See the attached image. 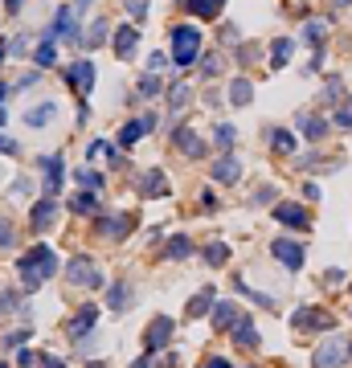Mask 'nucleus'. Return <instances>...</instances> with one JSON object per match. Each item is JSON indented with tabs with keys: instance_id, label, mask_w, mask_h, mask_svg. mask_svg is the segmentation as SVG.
<instances>
[{
	"instance_id": "4",
	"label": "nucleus",
	"mask_w": 352,
	"mask_h": 368,
	"mask_svg": "<svg viewBox=\"0 0 352 368\" xmlns=\"http://www.w3.org/2000/svg\"><path fill=\"white\" fill-rule=\"evenodd\" d=\"M291 328H295V332H332L336 315L324 311V307H299V311L291 315Z\"/></svg>"
},
{
	"instance_id": "40",
	"label": "nucleus",
	"mask_w": 352,
	"mask_h": 368,
	"mask_svg": "<svg viewBox=\"0 0 352 368\" xmlns=\"http://www.w3.org/2000/svg\"><path fill=\"white\" fill-rule=\"evenodd\" d=\"M102 41H107V21H95V25H90V33H86L82 37V45H86V50H95V45H102Z\"/></svg>"
},
{
	"instance_id": "25",
	"label": "nucleus",
	"mask_w": 352,
	"mask_h": 368,
	"mask_svg": "<svg viewBox=\"0 0 352 368\" xmlns=\"http://www.w3.org/2000/svg\"><path fill=\"white\" fill-rule=\"evenodd\" d=\"M209 311H213V286L205 283L201 291H197V295L188 299V315H193V319H201V315H209Z\"/></svg>"
},
{
	"instance_id": "62",
	"label": "nucleus",
	"mask_w": 352,
	"mask_h": 368,
	"mask_svg": "<svg viewBox=\"0 0 352 368\" xmlns=\"http://www.w3.org/2000/svg\"><path fill=\"white\" fill-rule=\"evenodd\" d=\"M4 119H9V115H4V111H0V127H4Z\"/></svg>"
},
{
	"instance_id": "50",
	"label": "nucleus",
	"mask_w": 352,
	"mask_h": 368,
	"mask_svg": "<svg viewBox=\"0 0 352 368\" xmlns=\"http://www.w3.org/2000/svg\"><path fill=\"white\" fill-rule=\"evenodd\" d=\"M0 246H13V225L9 221H0Z\"/></svg>"
},
{
	"instance_id": "49",
	"label": "nucleus",
	"mask_w": 352,
	"mask_h": 368,
	"mask_svg": "<svg viewBox=\"0 0 352 368\" xmlns=\"http://www.w3.org/2000/svg\"><path fill=\"white\" fill-rule=\"evenodd\" d=\"M262 201H274V184H267V188L254 193V205H262Z\"/></svg>"
},
{
	"instance_id": "10",
	"label": "nucleus",
	"mask_w": 352,
	"mask_h": 368,
	"mask_svg": "<svg viewBox=\"0 0 352 368\" xmlns=\"http://www.w3.org/2000/svg\"><path fill=\"white\" fill-rule=\"evenodd\" d=\"M41 172H46V180H41V197H58V188H62V156L50 151V156H41Z\"/></svg>"
},
{
	"instance_id": "37",
	"label": "nucleus",
	"mask_w": 352,
	"mask_h": 368,
	"mask_svg": "<svg viewBox=\"0 0 352 368\" xmlns=\"http://www.w3.org/2000/svg\"><path fill=\"white\" fill-rule=\"evenodd\" d=\"M340 99H344V82H340V78H328L324 90H319V102L328 107V102H340Z\"/></svg>"
},
{
	"instance_id": "9",
	"label": "nucleus",
	"mask_w": 352,
	"mask_h": 368,
	"mask_svg": "<svg viewBox=\"0 0 352 368\" xmlns=\"http://www.w3.org/2000/svg\"><path fill=\"white\" fill-rule=\"evenodd\" d=\"M344 360H348V344H340V340H324L311 356L316 368H344Z\"/></svg>"
},
{
	"instance_id": "58",
	"label": "nucleus",
	"mask_w": 352,
	"mask_h": 368,
	"mask_svg": "<svg viewBox=\"0 0 352 368\" xmlns=\"http://www.w3.org/2000/svg\"><path fill=\"white\" fill-rule=\"evenodd\" d=\"M21 4H25V0H4V9H9V13H21Z\"/></svg>"
},
{
	"instance_id": "44",
	"label": "nucleus",
	"mask_w": 352,
	"mask_h": 368,
	"mask_svg": "<svg viewBox=\"0 0 352 368\" xmlns=\"http://www.w3.org/2000/svg\"><path fill=\"white\" fill-rule=\"evenodd\" d=\"M25 340H29V328H21V332L4 335V348H17V344H25Z\"/></svg>"
},
{
	"instance_id": "2",
	"label": "nucleus",
	"mask_w": 352,
	"mask_h": 368,
	"mask_svg": "<svg viewBox=\"0 0 352 368\" xmlns=\"http://www.w3.org/2000/svg\"><path fill=\"white\" fill-rule=\"evenodd\" d=\"M172 62L176 66H193L201 58V29L197 25H172Z\"/></svg>"
},
{
	"instance_id": "16",
	"label": "nucleus",
	"mask_w": 352,
	"mask_h": 368,
	"mask_svg": "<svg viewBox=\"0 0 352 368\" xmlns=\"http://www.w3.org/2000/svg\"><path fill=\"white\" fill-rule=\"evenodd\" d=\"M99 315H102L99 307H90V303H86L82 311H78V315H74V319L66 323V335H70V340H82V335L90 332L95 323H99Z\"/></svg>"
},
{
	"instance_id": "6",
	"label": "nucleus",
	"mask_w": 352,
	"mask_h": 368,
	"mask_svg": "<svg viewBox=\"0 0 352 368\" xmlns=\"http://www.w3.org/2000/svg\"><path fill=\"white\" fill-rule=\"evenodd\" d=\"M172 332H176V323H172L168 315H156V319L148 323V332H144V352H148V356L164 352L168 340H172Z\"/></svg>"
},
{
	"instance_id": "32",
	"label": "nucleus",
	"mask_w": 352,
	"mask_h": 368,
	"mask_svg": "<svg viewBox=\"0 0 352 368\" xmlns=\"http://www.w3.org/2000/svg\"><path fill=\"white\" fill-rule=\"evenodd\" d=\"M53 62H58V50H53V37H46V41L33 50V66L46 70V66H53Z\"/></svg>"
},
{
	"instance_id": "26",
	"label": "nucleus",
	"mask_w": 352,
	"mask_h": 368,
	"mask_svg": "<svg viewBox=\"0 0 352 368\" xmlns=\"http://www.w3.org/2000/svg\"><path fill=\"white\" fill-rule=\"evenodd\" d=\"M188 254H193V242H188L185 234H172L164 246V258H172V262H185Z\"/></svg>"
},
{
	"instance_id": "35",
	"label": "nucleus",
	"mask_w": 352,
	"mask_h": 368,
	"mask_svg": "<svg viewBox=\"0 0 352 368\" xmlns=\"http://www.w3.org/2000/svg\"><path fill=\"white\" fill-rule=\"evenodd\" d=\"M188 94H193V90H188V82H181V78H176V82L168 86V107H172V111H181V107L188 102Z\"/></svg>"
},
{
	"instance_id": "41",
	"label": "nucleus",
	"mask_w": 352,
	"mask_h": 368,
	"mask_svg": "<svg viewBox=\"0 0 352 368\" xmlns=\"http://www.w3.org/2000/svg\"><path fill=\"white\" fill-rule=\"evenodd\" d=\"M213 139H218V148H221V151H230V148H234V139H238V131L230 127V123H218Z\"/></svg>"
},
{
	"instance_id": "60",
	"label": "nucleus",
	"mask_w": 352,
	"mask_h": 368,
	"mask_svg": "<svg viewBox=\"0 0 352 368\" xmlns=\"http://www.w3.org/2000/svg\"><path fill=\"white\" fill-rule=\"evenodd\" d=\"M4 94H9V90H4V82H0V102H4Z\"/></svg>"
},
{
	"instance_id": "42",
	"label": "nucleus",
	"mask_w": 352,
	"mask_h": 368,
	"mask_svg": "<svg viewBox=\"0 0 352 368\" xmlns=\"http://www.w3.org/2000/svg\"><path fill=\"white\" fill-rule=\"evenodd\" d=\"M332 123H336V127H340V131H352V99L344 102V107H336Z\"/></svg>"
},
{
	"instance_id": "59",
	"label": "nucleus",
	"mask_w": 352,
	"mask_h": 368,
	"mask_svg": "<svg viewBox=\"0 0 352 368\" xmlns=\"http://www.w3.org/2000/svg\"><path fill=\"white\" fill-rule=\"evenodd\" d=\"M86 4H90V0H74V9H86Z\"/></svg>"
},
{
	"instance_id": "15",
	"label": "nucleus",
	"mask_w": 352,
	"mask_h": 368,
	"mask_svg": "<svg viewBox=\"0 0 352 368\" xmlns=\"http://www.w3.org/2000/svg\"><path fill=\"white\" fill-rule=\"evenodd\" d=\"M66 82H70V86H74V90H78V94L86 99V94L95 90V66H90L86 58H82V62H74V66L66 70Z\"/></svg>"
},
{
	"instance_id": "43",
	"label": "nucleus",
	"mask_w": 352,
	"mask_h": 368,
	"mask_svg": "<svg viewBox=\"0 0 352 368\" xmlns=\"http://www.w3.org/2000/svg\"><path fill=\"white\" fill-rule=\"evenodd\" d=\"M156 94H160V82H156V74L139 78V99H156Z\"/></svg>"
},
{
	"instance_id": "13",
	"label": "nucleus",
	"mask_w": 352,
	"mask_h": 368,
	"mask_svg": "<svg viewBox=\"0 0 352 368\" xmlns=\"http://www.w3.org/2000/svg\"><path fill=\"white\" fill-rule=\"evenodd\" d=\"M132 225H135L132 213H111V217L99 221V234L107 237V242H123V237L132 234Z\"/></svg>"
},
{
	"instance_id": "56",
	"label": "nucleus",
	"mask_w": 352,
	"mask_h": 368,
	"mask_svg": "<svg viewBox=\"0 0 352 368\" xmlns=\"http://www.w3.org/2000/svg\"><path fill=\"white\" fill-rule=\"evenodd\" d=\"M303 197H307V201H319V184H303Z\"/></svg>"
},
{
	"instance_id": "54",
	"label": "nucleus",
	"mask_w": 352,
	"mask_h": 368,
	"mask_svg": "<svg viewBox=\"0 0 352 368\" xmlns=\"http://www.w3.org/2000/svg\"><path fill=\"white\" fill-rule=\"evenodd\" d=\"M127 9H132L135 17H144V13H148V4H144V0H127Z\"/></svg>"
},
{
	"instance_id": "23",
	"label": "nucleus",
	"mask_w": 352,
	"mask_h": 368,
	"mask_svg": "<svg viewBox=\"0 0 352 368\" xmlns=\"http://www.w3.org/2000/svg\"><path fill=\"white\" fill-rule=\"evenodd\" d=\"M193 17H201V21H218L221 17V9H225V0H181Z\"/></svg>"
},
{
	"instance_id": "33",
	"label": "nucleus",
	"mask_w": 352,
	"mask_h": 368,
	"mask_svg": "<svg viewBox=\"0 0 352 368\" xmlns=\"http://www.w3.org/2000/svg\"><path fill=\"white\" fill-rule=\"evenodd\" d=\"M74 180L82 184L86 193H99L102 184H107V180H102V172H95V168H78V172H74Z\"/></svg>"
},
{
	"instance_id": "29",
	"label": "nucleus",
	"mask_w": 352,
	"mask_h": 368,
	"mask_svg": "<svg viewBox=\"0 0 352 368\" xmlns=\"http://www.w3.org/2000/svg\"><path fill=\"white\" fill-rule=\"evenodd\" d=\"M234 291H238V295H246V299H254L258 307H267V311H274V307H279V303H274V295H267V291H250L242 278H234Z\"/></svg>"
},
{
	"instance_id": "55",
	"label": "nucleus",
	"mask_w": 352,
	"mask_h": 368,
	"mask_svg": "<svg viewBox=\"0 0 352 368\" xmlns=\"http://www.w3.org/2000/svg\"><path fill=\"white\" fill-rule=\"evenodd\" d=\"M205 368H234V364H230V360H221V356H209V360H205Z\"/></svg>"
},
{
	"instance_id": "63",
	"label": "nucleus",
	"mask_w": 352,
	"mask_h": 368,
	"mask_svg": "<svg viewBox=\"0 0 352 368\" xmlns=\"http://www.w3.org/2000/svg\"><path fill=\"white\" fill-rule=\"evenodd\" d=\"M336 4H348V0H336Z\"/></svg>"
},
{
	"instance_id": "5",
	"label": "nucleus",
	"mask_w": 352,
	"mask_h": 368,
	"mask_svg": "<svg viewBox=\"0 0 352 368\" xmlns=\"http://www.w3.org/2000/svg\"><path fill=\"white\" fill-rule=\"evenodd\" d=\"M270 258L287 270H303L307 250H303V242H295V237H274V242H270Z\"/></svg>"
},
{
	"instance_id": "34",
	"label": "nucleus",
	"mask_w": 352,
	"mask_h": 368,
	"mask_svg": "<svg viewBox=\"0 0 352 368\" xmlns=\"http://www.w3.org/2000/svg\"><path fill=\"white\" fill-rule=\"evenodd\" d=\"M205 262H209V266H225V262H230V246H225V242H209V246H205Z\"/></svg>"
},
{
	"instance_id": "20",
	"label": "nucleus",
	"mask_w": 352,
	"mask_h": 368,
	"mask_svg": "<svg viewBox=\"0 0 352 368\" xmlns=\"http://www.w3.org/2000/svg\"><path fill=\"white\" fill-rule=\"evenodd\" d=\"M209 315H213V328H218V332H230V328H234L246 311L234 307V303H213V311H209Z\"/></svg>"
},
{
	"instance_id": "38",
	"label": "nucleus",
	"mask_w": 352,
	"mask_h": 368,
	"mask_svg": "<svg viewBox=\"0 0 352 368\" xmlns=\"http://www.w3.org/2000/svg\"><path fill=\"white\" fill-rule=\"evenodd\" d=\"M197 70H201V78L221 74V53H201V58H197Z\"/></svg>"
},
{
	"instance_id": "3",
	"label": "nucleus",
	"mask_w": 352,
	"mask_h": 368,
	"mask_svg": "<svg viewBox=\"0 0 352 368\" xmlns=\"http://www.w3.org/2000/svg\"><path fill=\"white\" fill-rule=\"evenodd\" d=\"M66 278L74 286H86V291H99V286H107L102 283V270L95 266V258L90 254H74L66 262Z\"/></svg>"
},
{
	"instance_id": "61",
	"label": "nucleus",
	"mask_w": 352,
	"mask_h": 368,
	"mask_svg": "<svg viewBox=\"0 0 352 368\" xmlns=\"http://www.w3.org/2000/svg\"><path fill=\"white\" fill-rule=\"evenodd\" d=\"M86 368H107V364H99V360H95V364H86Z\"/></svg>"
},
{
	"instance_id": "21",
	"label": "nucleus",
	"mask_w": 352,
	"mask_h": 368,
	"mask_svg": "<svg viewBox=\"0 0 352 368\" xmlns=\"http://www.w3.org/2000/svg\"><path fill=\"white\" fill-rule=\"evenodd\" d=\"M238 176H242V164H238L234 151H225L218 164H213V180L218 184H238Z\"/></svg>"
},
{
	"instance_id": "24",
	"label": "nucleus",
	"mask_w": 352,
	"mask_h": 368,
	"mask_svg": "<svg viewBox=\"0 0 352 368\" xmlns=\"http://www.w3.org/2000/svg\"><path fill=\"white\" fill-rule=\"evenodd\" d=\"M291 53H295V37H279V41H270V66L283 70L291 62Z\"/></svg>"
},
{
	"instance_id": "1",
	"label": "nucleus",
	"mask_w": 352,
	"mask_h": 368,
	"mask_svg": "<svg viewBox=\"0 0 352 368\" xmlns=\"http://www.w3.org/2000/svg\"><path fill=\"white\" fill-rule=\"evenodd\" d=\"M17 270H21V286H25V291H37L41 283H50L53 274H58V254H53L50 246H33V250L17 262Z\"/></svg>"
},
{
	"instance_id": "39",
	"label": "nucleus",
	"mask_w": 352,
	"mask_h": 368,
	"mask_svg": "<svg viewBox=\"0 0 352 368\" xmlns=\"http://www.w3.org/2000/svg\"><path fill=\"white\" fill-rule=\"evenodd\" d=\"M70 213H99V201L90 193H78V197H70Z\"/></svg>"
},
{
	"instance_id": "11",
	"label": "nucleus",
	"mask_w": 352,
	"mask_h": 368,
	"mask_svg": "<svg viewBox=\"0 0 352 368\" xmlns=\"http://www.w3.org/2000/svg\"><path fill=\"white\" fill-rule=\"evenodd\" d=\"M53 221H58V201H53V197L33 201V209H29V225H33V234H46Z\"/></svg>"
},
{
	"instance_id": "12",
	"label": "nucleus",
	"mask_w": 352,
	"mask_h": 368,
	"mask_svg": "<svg viewBox=\"0 0 352 368\" xmlns=\"http://www.w3.org/2000/svg\"><path fill=\"white\" fill-rule=\"evenodd\" d=\"M151 127H156V115H139V119H132V123H123V131H119V148H123V151L135 148Z\"/></svg>"
},
{
	"instance_id": "52",
	"label": "nucleus",
	"mask_w": 352,
	"mask_h": 368,
	"mask_svg": "<svg viewBox=\"0 0 352 368\" xmlns=\"http://www.w3.org/2000/svg\"><path fill=\"white\" fill-rule=\"evenodd\" d=\"M238 37H242L238 33V25H225V29H221V41H238Z\"/></svg>"
},
{
	"instance_id": "18",
	"label": "nucleus",
	"mask_w": 352,
	"mask_h": 368,
	"mask_svg": "<svg viewBox=\"0 0 352 368\" xmlns=\"http://www.w3.org/2000/svg\"><path fill=\"white\" fill-rule=\"evenodd\" d=\"M295 127H299V131L311 139V144H319L324 135L332 131V119H324V115H299V123H295Z\"/></svg>"
},
{
	"instance_id": "7",
	"label": "nucleus",
	"mask_w": 352,
	"mask_h": 368,
	"mask_svg": "<svg viewBox=\"0 0 352 368\" xmlns=\"http://www.w3.org/2000/svg\"><path fill=\"white\" fill-rule=\"evenodd\" d=\"M172 148L181 151V156H188V160H197V156H205V139H201L197 127L176 123V127H172Z\"/></svg>"
},
{
	"instance_id": "31",
	"label": "nucleus",
	"mask_w": 352,
	"mask_h": 368,
	"mask_svg": "<svg viewBox=\"0 0 352 368\" xmlns=\"http://www.w3.org/2000/svg\"><path fill=\"white\" fill-rule=\"evenodd\" d=\"M270 148L279 151V156H291V151L299 148V144H295V135H291V131H283V127H274V131H270Z\"/></svg>"
},
{
	"instance_id": "48",
	"label": "nucleus",
	"mask_w": 352,
	"mask_h": 368,
	"mask_svg": "<svg viewBox=\"0 0 352 368\" xmlns=\"http://www.w3.org/2000/svg\"><path fill=\"white\" fill-rule=\"evenodd\" d=\"M37 78H41V70H29V74L17 82V90H29V86H37Z\"/></svg>"
},
{
	"instance_id": "51",
	"label": "nucleus",
	"mask_w": 352,
	"mask_h": 368,
	"mask_svg": "<svg viewBox=\"0 0 352 368\" xmlns=\"http://www.w3.org/2000/svg\"><path fill=\"white\" fill-rule=\"evenodd\" d=\"M17 364H21V368L33 364V348H21V352H17Z\"/></svg>"
},
{
	"instance_id": "53",
	"label": "nucleus",
	"mask_w": 352,
	"mask_h": 368,
	"mask_svg": "<svg viewBox=\"0 0 352 368\" xmlns=\"http://www.w3.org/2000/svg\"><path fill=\"white\" fill-rule=\"evenodd\" d=\"M41 368H66V364H62L58 356H50V352H46V356H41Z\"/></svg>"
},
{
	"instance_id": "28",
	"label": "nucleus",
	"mask_w": 352,
	"mask_h": 368,
	"mask_svg": "<svg viewBox=\"0 0 352 368\" xmlns=\"http://www.w3.org/2000/svg\"><path fill=\"white\" fill-rule=\"evenodd\" d=\"M53 115H58V102H41V107H33V111L25 115V123H29V127H50Z\"/></svg>"
},
{
	"instance_id": "19",
	"label": "nucleus",
	"mask_w": 352,
	"mask_h": 368,
	"mask_svg": "<svg viewBox=\"0 0 352 368\" xmlns=\"http://www.w3.org/2000/svg\"><path fill=\"white\" fill-rule=\"evenodd\" d=\"M139 193H144V197H151V201H156V197H168V176L160 172V168L144 172V176H139Z\"/></svg>"
},
{
	"instance_id": "57",
	"label": "nucleus",
	"mask_w": 352,
	"mask_h": 368,
	"mask_svg": "<svg viewBox=\"0 0 352 368\" xmlns=\"http://www.w3.org/2000/svg\"><path fill=\"white\" fill-rule=\"evenodd\" d=\"M9 53H13V41H0V62H4Z\"/></svg>"
},
{
	"instance_id": "30",
	"label": "nucleus",
	"mask_w": 352,
	"mask_h": 368,
	"mask_svg": "<svg viewBox=\"0 0 352 368\" xmlns=\"http://www.w3.org/2000/svg\"><path fill=\"white\" fill-rule=\"evenodd\" d=\"M250 99H254L250 78H234V86H230V102H234V107H250Z\"/></svg>"
},
{
	"instance_id": "8",
	"label": "nucleus",
	"mask_w": 352,
	"mask_h": 368,
	"mask_svg": "<svg viewBox=\"0 0 352 368\" xmlns=\"http://www.w3.org/2000/svg\"><path fill=\"white\" fill-rule=\"evenodd\" d=\"M270 217L279 221V225H287V229H307V225H311V217H307V209H303L299 201H279Z\"/></svg>"
},
{
	"instance_id": "22",
	"label": "nucleus",
	"mask_w": 352,
	"mask_h": 368,
	"mask_svg": "<svg viewBox=\"0 0 352 368\" xmlns=\"http://www.w3.org/2000/svg\"><path fill=\"white\" fill-rule=\"evenodd\" d=\"M328 29H332V21H324V17H311L307 25L299 29V41H307V45H324V37H328Z\"/></svg>"
},
{
	"instance_id": "46",
	"label": "nucleus",
	"mask_w": 352,
	"mask_h": 368,
	"mask_svg": "<svg viewBox=\"0 0 352 368\" xmlns=\"http://www.w3.org/2000/svg\"><path fill=\"white\" fill-rule=\"evenodd\" d=\"M344 283V270H324V286H340Z\"/></svg>"
},
{
	"instance_id": "45",
	"label": "nucleus",
	"mask_w": 352,
	"mask_h": 368,
	"mask_svg": "<svg viewBox=\"0 0 352 368\" xmlns=\"http://www.w3.org/2000/svg\"><path fill=\"white\" fill-rule=\"evenodd\" d=\"M4 311H17V295H13V291L0 295V315H4Z\"/></svg>"
},
{
	"instance_id": "27",
	"label": "nucleus",
	"mask_w": 352,
	"mask_h": 368,
	"mask_svg": "<svg viewBox=\"0 0 352 368\" xmlns=\"http://www.w3.org/2000/svg\"><path fill=\"white\" fill-rule=\"evenodd\" d=\"M127 303H132V286H127V283H111V286H107V307H111V311H123Z\"/></svg>"
},
{
	"instance_id": "17",
	"label": "nucleus",
	"mask_w": 352,
	"mask_h": 368,
	"mask_svg": "<svg viewBox=\"0 0 352 368\" xmlns=\"http://www.w3.org/2000/svg\"><path fill=\"white\" fill-rule=\"evenodd\" d=\"M111 45H115L119 58H135V45H139V29H135L132 21H127V25H119L115 37H111Z\"/></svg>"
},
{
	"instance_id": "36",
	"label": "nucleus",
	"mask_w": 352,
	"mask_h": 368,
	"mask_svg": "<svg viewBox=\"0 0 352 368\" xmlns=\"http://www.w3.org/2000/svg\"><path fill=\"white\" fill-rule=\"evenodd\" d=\"M99 156H107V160H115V164H119V156H115V148H111V139H90L86 160H99Z\"/></svg>"
},
{
	"instance_id": "14",
	"label": "nucleus",
	"mask_w": 352,
	"mask_h": 368,
	"mask_svg": "<svg viewBox=\"0 0 352 368\" xmlns=\"http://www.w3.org/2000/svg\"><path fill=\"white\" fill-rule=\"evenodd\" d=\"M230 340H234V348H246V352H258V344H262V340H258V328H254L250 315H242L234 328H230Z\"/></svg>"
},
{
	"instance_id": "64",
	"label": "nucleus",
	"mask_w": 352,
	"mask_h": 368,
	"mask_svg": "<svg viewBox=\"0 0 352 368\" xmlns=\"http://www.w3.org/2000/svg\"><path fill=\"white\" fill-rule=\"evenodd\" d=\"M0 368H9V364H4V360H0Z\"/></svg>"
},
{
	"instance_id": "47",
	"label": "nucleus",
	"mask_w": 352,
	"mask_h": 368,
	"mask_svg": "<svg viewBox=\"0 0 352 368\" xmlns=\"http://www.w3.org/2000/svg\"><path fill=\"white\" fill-rule=\"evenodd\" d=\"M0 156H17V139H9V135H0Z\"/></svg>"
}]
</instances>
